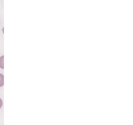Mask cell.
Instances as JSON below:
<instances>
[{
  "mask_svg": "<svg viewBox=\"0 0 133 125\" xmlns=\"http://www.w3.org/2000/svg\"><path fill=\"white\" fill-rule=\"evenodd\" d=\"M4 85V76L3 74H0V87Z\"/></svg>",
  "mask_w": 133,
  "mask_h": 125,
  "instance_id": "obj_1",
  "label": "cell"
},
{
  "mask_svg": "<svg viewBox=\"0 0 133 125\" xmlns=\"http://www.w3.org/2000/svg\"><path fill=\"white\" fill-rule=\"evenodd\" d=\"M2 105H3V102H2V100H1V98H0V108L2 107Z\"/></svg>",
  "mask_w": 133,
  "mask_h": 125,
  "instance_id": "obj_3",
  "label": "cell"
},
{
  "mask_svg": "<svg viewBox=\"0 0 133 125\" xmlns=\"http://www.w3.org/2000/svg\"><path fill=\"white\" fill-rule=\"evenodd\" d=\"M3 60H4V56H1L0 57V68L1 69L4 68V65H3Z\"/></svg>",
  "mask_w": 133,
  "mask_h": 125,
  "instance_id": "obj_2",
  "label": "cell"
}]
</instances>
